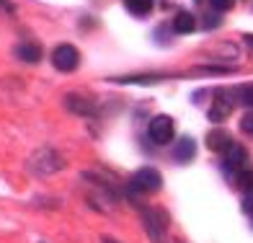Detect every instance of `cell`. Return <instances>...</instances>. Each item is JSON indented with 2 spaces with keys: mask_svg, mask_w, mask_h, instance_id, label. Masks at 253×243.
Listing matches in <instances>:
<instances>
[{
  "mask_svg": "<svg viewBox=\"0 0 253 243\" xmlns=\"http://www.w3.org/2000/svg\"><path fill=\"white\" fill-rule=\"evenodd\" d=\"M194 26H197V21H194V16L186 13V10H181V13L173 18V31L176 34H191Z\"/></svg>",
  "mask_w": 253,
  "mask_h": 243,
  "instance_id": "10",
  "label": "cell"
},
{
  "mask_svg": "<svg viewBox=\"0 0 253 243\" xmlns=\"http://www.w3.org/2000/svg\"><path fill=\"white\" fill-rule=\"evenodd\" d=\"M150 140L155 145H168L173 140V119L166 117V114H158L150 122Z\"/></svg>",
  "mask_w": 253,
  "mask_h": 243,
  "instance_id": "4",
  "label": "cell"
},
{
  "mask_svg": "<svg viewBox=\"0 0 253 243\" xmlns=\"http://www.w3.org/2000/svg\"><path fill=\"white\" fill-rule=\"evenodd\" d=\"M243 210L251 215V223H253V192L248 194V199H246V207H243Z\"/></svg>",
  "mask_w": 253,
  "mask_h": 243,
  "instance_id": "17",
  "label": "cell"
},
{
  "mask_svg": "<svg viewBox=\"0 0 253 243\" xmlns=\"http://www.w3.org/2000/svg\"><path fill=\"white\" fill-rule=\"evenodd\" d=\"M230 111H233V103L225 98V94H217L212 101V109H210V122H222Z\"/></svg>",
  "mask_w": 253,
  "mask_h": 243,
  "instance_id": "7",
  "label": "cell"
},
{
  "mask_svg": "<svg viewBox=\"0 0 253 243\" xmlns=\"http://www.w3.org/2000/svg\"><path fill=\"white\" fill-rule=\"evenodd\" d=\"M16 57L24 60V62H39L42 60V49L37 47V44H31V42H24V44L16 47Z\"/></svg>",
  "mask_w": 253,
  "mask_h": 243,
  "instance_id": "9",
  "label": "cell"
},
{
  "mask_svg": "<svg viewBox=\"0 0 253 243\" xmlns=\"http://www.w3.org/2000/svg\"><path fill=\"white\" fill-rule=\"evenodd\" d=\"M52 65L60 73H73L80 65V52L73 47V44H60V47L52 52Z\"/></svg>",
  "mask_w": 253,
  "mask_h": 243,
  "instance_id": "3",
  "label": "cell"
},
{
  "mask_svg": "<svg viewBox=\"0 0 253 243\" xmlns=\"http://www.w3.org/2000/svg\"><path fill=\"white\" fill-rule=\"evenodd\" d=\"M67 109H70V111H78V114H88V117H93V114H96V109L93 106H90V103L85 101V103H78V96H67Z\"/></svg>",
  "mask_w": 253,
  "mask_h": 243,
  "instance_id": "12",
  "label": "cell"
},
{
  "mask_svg": "<svg viewBox=\"0 0 253 243\" xmlns=\"http://www.w3.org/2000/svg\"><path fill=\"white\" fill-rule=\"evenodd\" d=\"M210 5L222 13V10H230V8H233V0H210Z\"/></svg>",
  "mask_w": 253,
  "mask_h": 243,
  "instance_id": "15",
  "label": "cell"
},
{
  "mask_svg": "<svg viewBox=\"0 0 253 243\" xmlns=\"http://www.w3.org/2000/svg\"><path fill=\"white\" fill-rule=\"evenodd\" d=\"M207 145H210V150H214V153H227V150L233 147V137H230V132L217 127V130H212L207 135Z\"/></svg>",
  "mask_w": 253,
  "mask_h": 243,
  "instance_id": "5",
  "label": "cell"
},
{
  "mask_svg": "<svg viewBox=\"0 0 253 243\" xmlns=\"http://www.w3.org/2000/svg\"><path fill=\"white\" fill-rule=\"evenodd\" d=\"M62 166H65L62 155H60V153H54L52 147H42V150H37V153L31 155V160H29V168H31L34 173H39V176L54 173V171H60Z\"/></svg>",
  "mask_w": 253,
  "mask_h": 243,
  "instance_id": "1",
  "label": "cell"
},
{
  "mask_svg": "<svg viewBox=\"0 0 253 243\" xmlns=\"http://www.w3.org/2000/svg\"><path fill=\"white\" fill-rule=\"evenodd\" d=\"M194 153H197V143H194L191 137H183V140H178L176 147H173V158L181 160V163H189L194 158Z\"/></svg>",
  "mask_w": 253,
  "mask_h": 243,
  "instance_id": "8",
  "label": "cell"
},
{
  "mask_svg": "<svg viewBox=\"0 0 253 243\" xmlns=\"http://www.w3.org/2000/svg\"><path fill=\"white\" fill-rule=\"evenodd\" d=\"M222 163H225V168L227 171H243V163H246V150L243 147H240V145H235L233 143V147H230L227 150V153H225V160H222Z\"/></svg>",
  "mask_w": 253,
  "mask_h": 243,
  "instance_id": "6",
  "label": "cell"
},
{
  "mask_svg": "<svg viewBox=\"0 0 253 243\" xmlns=\"http://www.w3.org/2000/svg\"><path fill=\"white\" fill-rule=\"evenodd\" d=\"M238 187L243 192H253V171H238Z\"/></svg>",
  "mask_w": 253,
  "mask_h": 243,
  "instance_id": "13",
  "label": "cell"
},
{
  "mask_svg": "<svg viewBox=\"0 0 253 243\" xmlns=\"http://www.w3.org/2000/svg\"><path fill=\"white\" fill-rule=\"evenodd\" d=\"M240 130L248 132V135H253V111H251V114H246V117L240 119Z\"/></svg>",
  "mask_w": 253,
  "mask_h": 243,
  "instance_id": "16",
  "label": "cell"
},
{
  "mask_svg": "<svg viewBox=\"0 0 253 243\" xmlns=\"http://www.w3.org/2000/svg\"><path fill=\"white\" fill-rule=\"evenodd\" d=\"M124 5L132 16H147L153 10V0H124Z\"/></svg>",
  "mask_w": 253,
  "mask_h": 243,
  "instance_id": "11",
  "label": "cell"
},
{
  "mask_svg": "<svg viewBox=\"0 0 253 243\" xmlns=\"http://www.w3.org/2000/svg\"><path fill=\"white\" fill-rule=\"evenodd\" d=\"M246 39H248V44H253V37H246Z\"/></svg>",
  "mask_w": 253,
  "mask_h": 243,
  "instance_id": "19",
  "label": "cell"
},
{
  "mask_svg": "<svg viewBox=\"0 0 253 243\" xmlns=\"http://www.w3.org/2000/svg\"><path fill=\"white\" fill-rule=\"evenodd\" d=\"M238 96H240V101H243L246 106L253 109V86H243V88L238 91Z\"/></svg>",
  "mask_w": 253,
  "mask_h": 243,
  "instance_id": "14",
  "label": "cell"
},
{
  "mask_svg": "<svg viewBox=\"0 0 253 243\" xmlns=\"http://www.w3.org/2000/svg\"><path fill=\"white\" fill-rule=\"evenodd\" d=\"M103 243H117V241H114V238H103Z\"/></svg>",
  "mask_w": 253,
  "mask_h": 243,
  "instance_id": "18",
  "label": "cell"
},
{
  "mask_svg": "<svg viewBox=\"0 0 253 243\" xmlns=\"http://www.w3.org/2000/svg\"><path fill=\"white\" fill-rule=\"evenodd\" d=\"M160 184H163V176H160L155 168L145 166V168H140V171H134V173H132L129 189L137 192V194H153V192L160 189Z\"/></svg>",
  "mask_w": 253,
  "mask_h": 243,
  "instance_id": "2",
  "label": "cell"
}]
</instances>
